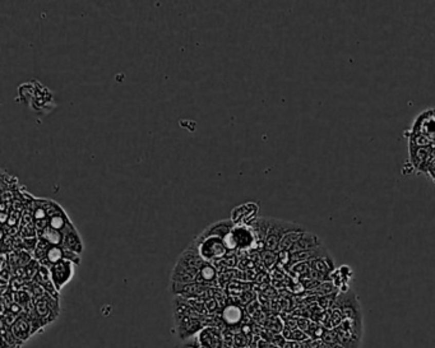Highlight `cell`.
<instances>
[{
	"label": "cell",
	"instance_id": "cell-1",
	"mask_svg": "<svg viewBox=\"0 0 435 348\" xmlns=\"http://www.w3.org/2000/svg\"><path fill=\"white\" fill-rule=\"evenodd\" d=\"M189 246L197 250L198 254L206 262L212 263V264L222 262L229 255L225 239L219 236H208V235L200 234L193 240Z\"/></svg>",
	"mask_w": 435,
	"mask_h": 348
},
{
	"label": "cell",
	"instance_id": "cell-2",
	"mask_svg": "<svg viewBox=\"0 0 435 348\" xmlns=\"http://www.w3.org/2000/svg\"><path fill=\"white\" fill-rule=\"evenodd\" d=\"M294 231H306V228L295 222L270 217L269 228H268L266 241H264V249L277 253L283 237Z\"/></svg>",
	"mask_w": 435,
	"mask_h": 348
},
{
	"label": "cell",
	"instance_id": "cell-3",
	"mask_svg": "<svg viewBox=\"0 0 435 348\" xmlns=\"http://www.w3.org/2000/svg\"><path fill=\"white\" fill-rule=\"evenodd\" d=\"M411 136H421L435 143V109H429L418 115L412 124Z\"/></svg>",
	"mask_w": 435,
	"mask_h": 348
},
{
	"label": "cell",
	"instance_id": "cell-4",
	"mask_svg": "<svg viewBox=\"0 0 435 348\" xmlns=\"http://www.w3.org/2000/svg\"><path fill=\"white\" fill-rule=\"evenodd\" d=\"M49 270L55 288L58 289V292H60L73 279L76 264L71 263L70 260H60V262L51 265Z\"/></svg>",
	"mask_w": 435,
	"mask_h": 348
},
{
	"label": "cell",
	"instance_id": "cell-5",
	"mask_svg": "<svg viewBox=\"0 0 435 348\" xmlns=\"http://www.w3.org/2000/svg\"><path fill=\"white\" fill-rule=\"evenodd\" d=\"M34 311L42 320L44 325L46 326L47 324L52 323L59 316V299H55V297L46 294L44 297L34 301Z\"/></svg>",
	"mask_w": 435,
	"mask_h": 348
},
{
	"label": "cell",
	"instance_id": "cell-6",
	"mask_svg": "<svg viewBox=\"0 0 435 348\" xmlns=\"http://www.w3.org/2000/svg\"><path fill=\"white\" fill-rule=\"evenodd\" d=\"M175 324H176V332L180 339H187L193 336H197L203 328H206V318H190V316L174 315Z\"/></svg>",
	"mask_w": 435,
	"mask_h": 348
},
{
	"label": "cell",
	"instance_id": "cell-7",
	"mask_svg": "<svg viewBox=\"0 0 435 348\" xmlns=\"http://www.w3.org/2000/svg\"><path fill=\"white\" fill-rule=\"evenodd\" d=\"M62 235H63L62 247H64L65 250H69V252L74 253V254L82 255V253L84 252L83 240H82L81 235H79V232L76 228V226L73 225V222H70L69 225H67V227L62 231Z\"/></svg>",
	"mask_w": 435,
	"mask_h": 348
},
{
	"label": "cell",
	"instance_id": "cell-8",
	"mask_svg": "<svg viewBox=\"0 0 435 348\" xmlns=\"http://www.w3.org/2000/svg\"><path fill=\"white\" fill-rule=\"evenodd\" d=\"M220 315L226 328H235V326L238 328L245 319V310L239 304H227L225 305Z\"/></svg>",
	"mask_w": 435,
	"mask_h": 348
},
{
	"label": "cell",
	"instance_id": "cell-9",
	"mask_svg": "<svg viewBox=\"0 0 435 348\" xmlns=\"http://www.w3.org/2000/svg\"><path fill=\"white\" fill-rule=\"evenodd\" d=\"M201 346L207 348H222V329L217 326H206L197 334Z\"/></svg>",
	"mask_w": 435,
	"mask_h": 348
},
{
	"label": "cell",
	"instance_id": "cell-10",
	"mask_svg": "<svg viewBox=\"0 0 435 348\" xmlns=\"http://www.w3.org/2000/svg\"><path fill=\"white\" fill-rule=\"evenodd\" d=\"M10 331H12L13 336L18 339L20 342L25 343L26 341H28L30 337H32V326H31L30 319H28L27 314L23 313L20 318L15 320V323L10 326Z\"/></svg>",
	"mask_w": 435,
	"mask_h": 348
},
{
	"label": "cell",
	"instance_id": "cell-11",
	"mask_svg": "<svg viewBox=\"0 0 435 348\" xmlns=\"http://www.w3.org/2000/svg\"><path fill=\"white\" fill-rule=\"evenodd\" d=\"M320 246H323V242L322 240L319 239V236L310 231H305L304 234L301 235L300 239L298 240V242L294 245L293 249L290 250V254L299 252H307V250H314Z\"/></svg>",
	"mask_w": 435,
	"mask_h": 348
},
{
	"label": "cell",
	"instance_id": "cell-12",
	"mask_svg": "<svg viewBox=\"0 0 435 348\" xmlns=\"http://www.w3.org/2000/svg\"><path fill=\"white\" fill-rule=\"evenodd\" d=\"M22 344V342L13 336L10 326L2 323V348H21Z\"/></svg>",
	"mask_w": 435,
	"mask_h": 348
},
{
	"label": "cell",
	"instance_id": "cell-13",
	"mask_svg": "<svg viewBox=\"0 0 435 348\" xmlns=\"http://www.w3.org/2000/svg\"><path fill=\"white\" fill-rule=\"evenodd\" d=\"M261 258L263 264L266 265V268L270 269V268L275 267L276 262L278 260V253L276 252H269V250L263 249V252L261 253Z\"/></svg>",
	"mask_w": 435,
	"mask_h": 348
},
{
	"label": "cell",
	"instance_id": "cell-14",
	"mask_svg": "<svg viewBox=\"0 0 435 348\" xmlns=\"http://www.w3.org/2000/svg\"><path fill=\"white\" fill-rule=\"evenodd\" d=\"M322 342H324L328 346H333V344H339L338 334L336 333L335 329H325L324 334L322 337Z\"/></svg>",
	"mask_w": 435,
	"mask_h": 348
},
{
	"label": "cell",
	"instance_id": "cell-15",
	"mask_svg": "<svg viewBox=\"0 0 435 348\" xmlns=\"http://www.w3.org/2000/svg\"><path fill=\"white\" fill-rule=\"evenodd\" d=\"M283 348H302V343H301V342L287 341V342H286L285 347H283Z\"/></svg>",
	"mask_w": 435,
	"mask_h": 348
},
{
	"label": "cell",
	"instance_id": "cell-16",
	"mask_svg": "<svg viewBox=\"0 0 435 348\" xmlns=\"http://www.w3.org/2000/svg\"><path fill=\"white\" fill-rule=\"evenodd\" d=\"M429 173H430L431 179H433V181L435 183V165L433 166V167L430 168V170H429Z\"/></svg>",
	"mask_w": 435,
	"mask_h": 348
},
{
	"label": "cell",
	"instance_id": "cell-17",
	"mask_svg": "<svg viewBox=\"0 0 435 348\" xmlns=\"http://www.w3.org/2000/svg\"><path fill=\"white\" fill-rule=\"evenodd\" d=\"M328 348H345V347L341 346V344H333V346H330Z\"/></svg>",
	"mask_w": 435,
	"mask_h": 348
}]
</instances>
